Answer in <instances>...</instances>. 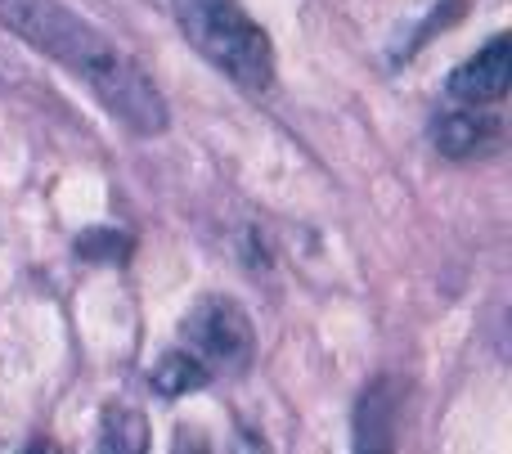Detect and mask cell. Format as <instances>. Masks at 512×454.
<instances>
[{
	"mask_svg": "<svg viewBox=\"0 0 512 454\" xmlns=\"http://www.w3.org/2000/svg\"><path fill=\"white\" fill-rule=\"evenodd\" d=\"M207 383H212V369L198 356H189V351H167L149 374V387L162 401H180V396L198 392V387H207Z\"/></svg>",
	"mask_w": 512,
	"mask_h": 454,
	"instance_id": "obj_7",
	"label": "cell"
},
{
	"mask_svg": "<svg viewBox=\"0 0 512 454\" xmlns=\"http://www.w3.org/2000/svg\"><path fill=\"white\" fill-rule=\"evenodd\" d=\"M512 86V36H490L486 50H477L468 63L450 72V95L463 104H499Z\"/></svg>",
	"mask_w": 512,
	"mask_h": 454,
	"instance_id": "obj_4",
	"label": "cell"
},
{
	"mask_svg": "<svg viewBox=\"0 0 512 454\" xmlns=\"http://www.w3.org/2000/svg\"><path fill=\"white\" fill-rule=\"evenodd\" d=\"M396 419H400V387L396 378H378L364 387L355 405V454H396Z\"/></svg>",
	"mask_w": 512,
	"mask_h": 454,
	"instance_id": "obj_5",
	"label": "cell"
},
{
	"mask_svg": "<svg viewBox=\"0 0 512 454\" xmlns=\"http://www.w3.org/2000/svg\"><path fill=\"white\" fill-rule=\"evenodd\" d=\"M185 342L207 369H225V374H243L256 356V329L239 302L230 297H203L180 324Z\"/></svg>",
	"mask_w": 512,
	"mask_h": 454,
	"instance_id": "obj_3",
	"label": "cell"
},
{
	"mask_svg": "<svg viewBox=\"0 0 512 454\" xmlns=\"http://www.w3.org/2000/svg\"><path fill=\"white\" fill-rule=\"evenodd\" d=\"M0 27L23 36L45 59L63 63L72 77L90 86V95L135 135H162L171 126V108L153 77L122 54L95 23L72 14L59 0H0Z\"/></svg>",
	"mask_w": 512,
	"mask_h": 454,
	"instance_id": "obj_1",
	"label": "cell"
},
{
	"mask_svg": "<svg viewBox=\"0 0 512 454\" xmlns=\"http://www.w3.org/2000/svg\"><path fill=\"white\" fill-rule=\"evenodd\" d=\"M72 248H77L81 261H95V266H122V261L135 252V239L122 234V230H113V225H95V230H86Z\"/></svg>",
	"mask_w": 512,
	"mask_h": 454,
	"instance_id": "obj_9",
	"label": "cell"
},
{
	"mask_svg": "<svg viewBox=\"0 0 512 454\" xmlns=\"http://www.w3.org/2000/svg\"><path fill=\"white\" fill-rule=\"evenodd\" d=\"M234 454H274V450H270V441H265V432L239 428L234 432Z\"/></svg>",
	"mask_w": 512,
	"mask_h": 454,
	"instance_id": "obj_11",
	"label": "cell"
},
{
	"mask_svg": "<svg viewBox=\"0 0 512 454\" xmlns=\"http://www.w3.org/2000/svg\"><path fill=\"white\" fill-rule=\"evenodd\" d=\"M432 140L450 158H472V153H486L499 140V122L486 113H441L432 126Z\"/></svg>",
	"mask_w": 512,
	"mask_h": 454,
	"instance_id": "obj_6",
	"label": "cell"
},
{
	"mask_svg": "<svg viewBox=\"0 0 512 454\" xmlns=\"http://www.w3.org/2000/svg\"><path fill=\"white\" fill-rule=\"evenodd\" d=\"M149 419L131 405H108L104 414V446L108 454H149Z\"/></svg>",
	"mask_w": 512,
	"mask_h": 454,
	"instance_id": "obj_8",
	"label": "cell"
},
{
	"mask_svg": "<svg viewBox=\"0 0 512 454\" xmlns=\"http://www.w3.org/2000/svg\"><path fill=\"white\" fill-rule=\"evenodd\" d=\"M171 454H212V441H207L203 428H176Z\"/></svg>",
	"mask_w": 512,
	"mask_h": 454,
	"instance_id": "obj_10",
	"label": "cell"
},
{
	"mask_svg": "<svg viewBox=\"0 0 512 454\" xmlns=\"http://www.w3.org/2000/svg\"><path fill=\"white\" fill-rule=\"evenodd\" d=\"M185 41L248 95L274 86V45L243 0H171Z\"/></svg>",
	"mask_w": 512,
	"mask_h": 454,
	"instance_id": "obj_2",
	"label": "cell"
},
{
	"mask_svg": "<svg viewBox=\"0 0 512 454\" xmlns=\"http://www.w3.org/2000/svg\"><path fill=\"white\" fill-rule=\"evenodd\" d=\"M27 454H59L50 446V441H32V446H27Z\"/></svg>",
	"mask_w": 512,
	"mask_h": 454,
	"instance_id": "obj_12",
	"label": "cell"
}]
</instances>
